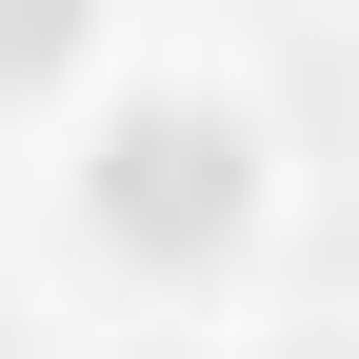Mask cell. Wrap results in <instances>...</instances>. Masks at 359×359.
Returning <instances> with one entry per match:
<instances>
[{
  "label": "cell",
  "instance_id": "obj_1",
  "mask_svg": "<svg viewBox=\"0 0 359 359\" xmlns=\"http://www.w3.org/2000/svg\"><path fill=\"white\" fill-rule=\"evenodd\" d=\"M200 200H240V140H200V120H140V140H120V219H140V240H180Z\"/></svg>",
  "mask_w": 359,
  "mask_h": 359
}]
</instances>
